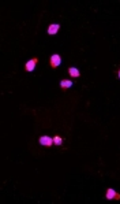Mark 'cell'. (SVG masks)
<instances>
[{
    "label": "cell",
    "instance_id": "6da1fadb",
    "mask_svg": "<svg viewBox=\"0 0 120 204\" xmlns=\"http://www.w3.org/2000/svg\"><path fill=\"white\" fill-rule=\"evenodd\" d=\"M60 63H62V56L57 55V54H55V55L51 56V59H49V65H51V67L52 68H56L60 66Z\"/></svg>",
    "mask_w": 120,
    "mask_h": 204
},
{
    "label": "cell",
    "instance_id": "7a4b0ae2",
    "mask_svg": "<svg viewBox=\"0 0 120 204\" xmlns=\"http://www.w3.org/2000/svg\"><path fill=\"white\" fill-rule=\"evenodd\" d=\"M107 199L108 200H120V193H117V192L112 188H108L107 189Z\"/></svg>",
    "mask_w": 120,
    "mask_h": 204
},
{
    "label": "cell",
    "instance_id": "3957f363",
    "mask_svg": "<svg viewBox=\"0 0 120 204\" xmlns=\"http://www.w3.org/2000/svg\"><path fill=\"white\" fill-rule=\"evenodd\" d=\"M40 144L46 148H51L53 145V138H51L49 136H41L40 137Z\"/></svg>",
    "mask_w": 120,
    "mask_h": 204
},
{
    "label": "cell",
    "instance_id": "277c9868",
    "mask_svg": "<svg viewBox=\"0 0 120 204\" xmlns=\"http://www.w3.org/2000/svg\"><path fill=\"white\" fill-rule=\"evenodd\" d=\"M37 63H38V59L34 56V58H32L29 62H27L26 65H25V68H26V71H33L34 68H36V66H37Z\"/></svg>",
    "mask_w": 120,
    "mask_h": 204
},
{
    "label": "cell",
    "instance_id": "5b68a950",
    "mask_svg": "<svg viewBox=\"0 0 120 204\" xmlns=\"http://www.w3.org/2000/svg\"><path fill=\"white\" fill-rule=\"evenodd\" d=\"M59 29H60V25H57V23H52V25H49V28H48V34L53 36V34H56V33L59 32Z\"/></svg>",
    "mask_w": 120,
    "mask_h": 204
},
{
    "label": "cell",
    "instance_id": "8992f818",
    "mask_svg": "<svg viewBox=\"0 0 120 204\" xmlns=\"http://www.w3.org/2000/svg\"><path fill=\"white\" fill-rule=\"evenodd\" d=\"M68 73H70V75H71L72 78H79L81 77V71H79L77 67H70L68 68Z\"/></svg>",
    "mask_w": 120,
    "mask_h": 204
},
{
    "label": "cell",
    "instance_id": "52a82bcc",
    "mask_svg": "<svg viewBox=\"0 0 120 204\" xmlns=\"http://www.w3.org/2000/svg\"><path fill=\"white\" fill-rule=\"evenodd\" d=\"M72 84H74V82H72L71 80H62V81H60V86H62L63 89H66V88H71Z\"/></svg>",
    "mask_w": 120,
    "mask_h": 204
},
{
    "label": "cell",
    "instance_id": "ba28073f",
    "mask_svg": "<svg viewBox=\"0 0 120 204\" xmlns=\"http://www.w3.org/2000/svg\"><path fill=\"white\" fill-rule=\"evenodd\" d=\"M53 144H56L57 147L62 145V144H63V138L60 136H55V137H53Z\"/></svg>",
    "mask_w": 120,
    "mask_h": 204
},
{
    "label": "cell",
    "instance_id": "9c48e42d",
    "mask_svg": "<svg viewBox=\"0 0 120 204\" xmlns=\"http://www.w3.org/2000/svg\"><path fill=\"white\" fill-rule=\"evenodd\" d=\"M117 75H119V78H120V70H119V73H117Z\"/></svg>",
    "mask_w": 120,
    "mask_h": 204
}]
</instances>
